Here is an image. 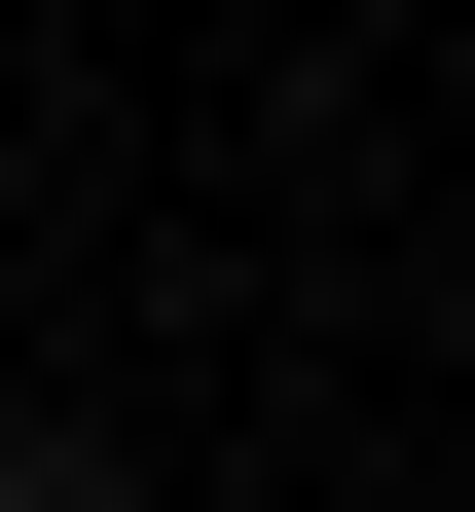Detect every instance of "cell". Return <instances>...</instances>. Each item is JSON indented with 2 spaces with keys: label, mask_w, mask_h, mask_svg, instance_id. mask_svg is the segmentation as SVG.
<instances>
[{
  "label": "cell",
  "mask_w": 475,
  "mask_h": 512,
  "mask_svg": "<svg viewBox=\"0 0 475 512\" xmlns=\"http://www.w3.org/2000/svg\"><path fill=\"white\" fill-rule=\"evenodd\" d=\"M0 512H110V439H37V403H0Z\"/></svg>",
  "instance_id": "6da1fadb"
}]
</instances>
